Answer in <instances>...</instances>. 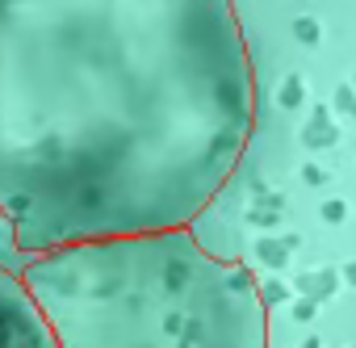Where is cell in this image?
Segmentation results:
<instances>
[{
    "mask_svg": "<svg viewBox=\"0 0 356 348\" xmlns=\"http://www.w3.org/2000/svg\"><path fill=\"white\" fill-rule=\"evenodd\" d=\"M252 126L235 0H0V214L22 252L189 231Z\"/></svg>",
    "mask_w": 356,
    "mask_h": 348,
    "instance_id": "1",
    "label": "cell"
},
{
    "mask_svg": "<svg viewBox=\"0 0 356 348\" xmlns=\"http://www.w3.org/2000/svg\"><path fill=\"white\" fill-rule=\"evenodd\" d=\"M22 281L59 348H268L252 269L206 252L193 231L59 248Z\"/></svg>",
    "mask_w": 356,
    "mask_h": 348,
    "instance_id": "2",
    "label": "cell"
},
{
    "mask_svg": "<svg viewBox=\"0 0 356 348\" xmlns=\"http://www.w3.org/2000/svg\"><path fill=\"white\" fill-rule=\"evenodd\" d=\"M0 348H59L26 281L0 269Z\"/></svg>",
    "mask_w": 356,
    "mask_h": 348,
    "instance_id": "3",
    "label": "cell"
},
{
    "mask_svg": "<svg viewBox=\"0 0 356 348\" xmlns=\"http://www.w3.org/2000/svg\"><path fill=\"white\" fill-rule=\"evenodd\" d=\"M348 277H352V281H356V264H352V269H348Z\"/></svg>",
    "mask_w": 356,
    "mask_h": 348,
    "instance_id": "4",
    "label": "cell"
}]
</instances>
